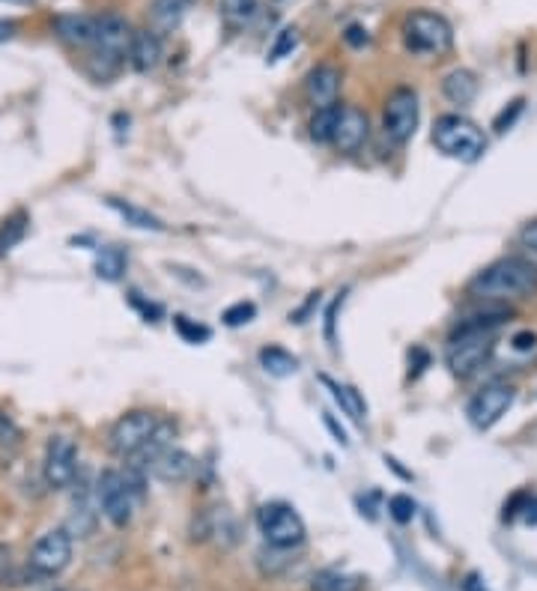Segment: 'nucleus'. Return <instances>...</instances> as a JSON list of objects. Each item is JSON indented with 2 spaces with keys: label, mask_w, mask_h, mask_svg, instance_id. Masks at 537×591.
Masks as SVG:
<instances>
[{
  "label": "nucleus",
  "mask_w": 537,
  "mask_h": 591,
  "mask_svg": "<svg viewBox=\"0 0 537 591\" xmlns=\"http://www.w3.org/2000/svg\"><path fill=\"white\" fill-rule=\"evenodd\" d=\"M433 144L442 156L457 162H478L487 153V135L463 114H442L433 126Z\"/></svg>",
  "instance_id": "nucleus-2"
},
{
  "label": "nucleus",
  "mask_w": 537,
  "mask_h": 591,
  "mask_svg": "<svg viewBox=\"0 0 537 591\" xmlns=\"http://www.w3.org/2000/svg\"><path fill=\"white\" fill-rule=\"evenodd\" d=\"M493 347H496V338L490 329H454L445 347V365L454 377L466 380L487 365V359L493 356Z\"/></svg>",
  "instance_id": "nucleus-4"
},
{
  "label": "nucleus",
  "mask_w": 537,
  "mask_h": 591,
  "mask_svg": "<svg viewBox=\"0 0 537 591\" xmlns=\"http://www.w3.org/2000/svg\"><path fill=\"white\" fill-rule=\"evenodd\" d=\"M129 302H132V305H135V308L144 314V320H156V317L162 314V308H159V305H150V302H144V299H141V293H129Z\"/></svg>",
  "instance_id": "nucleus-36"
},
{
  "label": "nucleus",
  "mask_w": 537,
  "mask_h": 591,
  "mask_svg": "<svg viewBox=\"0 0 537 591\" xmlns=\"http://www.w3.org/2000/svg\"><path fill=\"white\" fill-rule=\"evenodd\" d=\"M218 6H221V18L230 27H245L257 15L260 0H218Z\"/></svg>",
  "instance_id": "nucleus-26"
},
{
  "label": "nucleus",
  "mask_w": 537,
  "mask_h": 591,
  "mask_svg": "<svg viewBox=\"0 0 537 591\" xmlns=\"http://www.w3.org/2000/svg\"><path fill=\"white\" fill-rule=\"evenodd\" d=\"M174 329H177V335L185 344H206L212 338V329L209 326H203V323H197V320H191L185 314L174 317Z\"/></svg>",
  "instance_id": "nucleus-27"
},
{
  "label": "nucleus",
  "mask_w": 537,
  "mask_h": 591,
  "mask_svg": "<svg viewBox=\"0 0 537 591\" xmlns=\"http://www.w3.org/2000/svg\"><path fill=\"white\" fill-rule=\"evenodd\" d=\"M341 84H344V75H341L338 66L320 63L317 69H311L308 78H305V96L314 105V111L317 108H326V105H338Z\"/></svg>",
  "instance_id": "nucleus-13"
},
{
  "label": "nucleus",
  "mask_w": 537,
  "mask_h": 591,
  "mask_svg": "<svg viewBox=\"0 0 537 591\" xmlns=\"http://www.w3.org/2000/svg\"><path fill=\"white\" fill-rule=\"evenodd\" d=\"M323 421H326V427H329V430L335 433V439H338L341 445H350V436H347V430H344V427H341V424H338V421H335V418H332L329 412L323 415Z\"/></svg>",
  "instance_id": "nucleus-41"
},
{
  "label": "nucleus",
  "mask_w": 537,
  "mask_h": 591,
  "mask_svg": "<svg viewBox=\"0 0 537 591\" xmlns=\"http://www.w3.org/2000/svg\"><path fill=\"white\" fill-rule=\"evenodd\" d=\"M323 386L332 392V397L338 400V406L353 418V421H364L367 418V400L364 394L358 392L356 386H344V383H335L329 377H323Z\"/></svg>",
  "instance_id": "nucleus-22"
},
{
  "label": "nucleus",
  "mask_w": 537,
  "mask_h": 591,
  "mask_svg": "<svg viewBox=\"0 0 537 591\" xmlns=\"http://www.w3.org/2000/svg\"><path fill=\"white\" fill-rule=\"evenodd\" d=\"M257 317V305L254 302H233L230 308H224V314H221V323L224 326H230V329H239V326H245V323H251Z\"/></svg>",
  "instance_id": "nucleus-31"
},
{
  "label": "nucleus",
  "mask_w": 537,
  "mask_h": 591,
  "mask_svg": "<svg viewBox=\"0 0 537 591\" xmlns=\"http://www.w3.org/2000/svg\"><path fill=\"white\" fill-rule=\"evenodd\" d=\"M520 242H523V248H529L532 254H537V218L520 230Z\"/></svg>",
  "instance_id": "nucleus-38"
},
{
  "label": "nucleus",
  "mask_w": 537,
  "mask_h": 591,
  "mask_svg": "<svg viewBox=\"0 0 537 591\" xmlns=\"http://www.w3.org/2000/svg\"><path fill=\"white\" fill-rule=\"evenodd\" d=\"M370 138V120L367 114L356 108V105H347L341 108V120H338V129H335V147L347 156L358 153L364 147V141Z\"/></svg>",
  "instance_id": "nucleus-15"
},
{
  "label": "nucleus",
  "mask_w": 537,
  "mask_h": 591,
  "mask_svg": "<svg viewBox=\"0 0 537 591\" xmlns=\"http://www.w3.org/2000/svg\"><path fill=\"white\" fill-rule=\"evenodd\" d=\"M511 347H514L517 353H532V350H537V335L535 332H517V335L511 338Z\"/></svg>",
  "instance_id": "nucleus-35"
},
{
  "label": "nucleus",
  "mask_w": 537,
  "mask_h": 591,
  "mask_svg": "<svg viewBox=\"0 0 537 591\" xmlns=\"http://www.w3.org/2000/svg\"><path fill=\"white\" fill-rule=\"evenodd\" d=\"M54 33L72 48H93V42H96V15L63 12V15L54 18Z\"/></svg>",
  "instance_id": "nucleus-16"
},
{
  "label": "nucleus",
  "mask_w": 537,
  "mask_h": 591,
  "mask_svg": "<svg viewBox=\"0 0 537 591\" xmlns=\"http://www.w3.org/2000/svg\"><path fill=\"white\" fill-rule=\"evenodd\" d=\"M338 120H341V105H326V108H317L314 117H311V138L317 144H332L335 141V129H338Z\"/></svg>",
  "instance_id": "nucleus-23"
},
{
  "label": "nucleus",
  "mask_w": 537,
  "mask_h": 591,
  "mask_svg": "<svg viewBox=\"0 0 537 591\" xmlns=\"http://www.w3.org/2000/svg\"><path fill=\"white\" fill-rule=\"evenodd\" d=\"M132 24L117 15V12H105L96 15V42H93V63L102 66L99 78H108L120 69L123 57H129V45H132Z\"/></svg>",
  "instance_id": "nucleus-5"
},
{
  "label": "nucleus",
  "mask_w": 537,
  "mask_h": 591,
  "mask_svg": "<svg viewBox=\"0 0 537 591\" xmlns=\"http://www.w3.org/2000/svg\"><path fill=\"white\" fill-rule=\"evenodd\" d=\"M69 562H72V535L66 529L45 532L33 544L30 559H27V565L36 577H57L60 571L69 568Z\"/></svg>",
  "instance_id": "nucleus-11"
},
{
  "label": "nucleus",
  "mask_w": 537,
  "mask_h": 591,
  "mask_svg": "<svg viewBox=\"0 0 537 591\" xmlns=\"http://www.w3.org/2000/svg\"><path fill=\"white\" fill-rule=\"evenodd\" d=\"M21 442V430L18 424L0 409V445H18Z\"/></svg>",
  "instance_id": "nucleus-34"
},
{
  "label": "nucleus",
  "mask_w": 537,
  "mask_h": 591,
  "mask_svg": "<svg viewBox=\"0 0 537 591\" xmlns=\"http://www.w3.org/2000/svg\"><path fill=\"white\" fill-rule=\"evenodd\" d=\"M341 302H344V293H341V299L332 302V308H329V314H326V341H329L332 347H335V314H338Z\"/></svg>",
  "instance_id": "nucleus-39"
},
{
  "label": "nucleus",
  "mask_w": 537,
  "mask_h": 591,
  "mask_svg": "<svg viewBox=\"0 0 537 591\" xmlns=\"http://www.w3.org/2000/svg\"><path fill=\"white\" fill-rule=\"evenodd\" d=\"M3 3H15V6H30V3H36V0H3Z\"/></svg>",
  "instance_id": "nucleus-42"
},
{
  "label": "nucleus",
  "mask_w": 537,
  "mask_h": 591,
  "mask_svg": "<svg viewBox=\"0 0 537 591\" xmlns=\"http://www.w3.org/2000/svg\"><path fill=\"white\" fill-rule=\"evenodd\" d=\"M415 511H418V505H415V499L406 496V493H394V496L388 499V517H391L394 523H400V526L412 523Z\"/></svg>",
  "instance_id": "nucleus-32"
},
{
  "label": "nucleus",
  "mask_w": 537,
  "mask_h": 591,
  "mask_svg": "<svg viewBox=\"0 0 537 591\" xmlns=\"http://www.w3.org/2000/svg\"><path fill=\"white\" fill-rule=\"evenodd\" d=\"M78 475V445L69 436H51L45 445V460H42V478L48 490H66L72 487Z\"/></svg>",
  "instance_id": "nucleus-10"
},
{
  "label": "nucleus",
  "mask_w": 537,
  "mask_h": 591,
  "mask_svg": "<svg viewBox=\"0 0 537 591\" xmlns=\"http://www.w3.org/2000/svg\"><path fill=\"white\" fill-rule=\"evenodd\" d=\"M194 466H197V460H194L185 448L171 445V448H165L162 454H156V457L147 463L144 472H150L156 481H165V484H182V481H188V478L194 475Z\"/></svg>",
  "instance_id": "nucleus-14"
},
{
  "label": "nucleus",
  "mask_w": 537,
  "mask_h": 591,
  "mask_svg": "<svg viewBox=\"0 0 537 591\" xmlns=\"http://www.w3.org/2000/svg\"><path fill=\"white\" fill-rule=\"evenodd\" d=\"M514 400H517V389L511 383H490L469 400L466 415H469L472 427L490 430L493 424H499L505 418V412L514 406Z\"/></svg>",
  "instance_id": "nucleus-12"
},
{
  "label": "nucleus",
  "mask_w": 537,
  "mask_h": 591,
  "mask_svg": "<svg viewBox=\"0 0 537 591\" xmlns=\"http://www.w3.org/2000/svg\"><path fill=\"white\" fill-rule=\"evenodd\" d=\"M478 90H481V84H478V75L472 69H451L442 78V96L451 105H472Z\"/></svg>",
  "instance_id": "nucleus-18"
},
{
  "label": "nucleus",
  "mask_w": 537,
  "mask_h": 591,
  "mask_svg": "<svg viewBox=\"0 0 537 591\" xmlns=\"http://www.w3.org/2000/svg\"><path fill=\"white\" fill-rule=\"evenodd\" d=\"M159 421L162 418L156 412H150V409H132L126 415H120L111 424V430H108V448H111V454H117L123 460H132L150 442V436L156 433Z\"/></svg>",
  "instance_id": "nucleus-7"
},
{
  "label": "nucleus",
  "mask_w": 537,
  "mask_h": 591,
  "mask_svg": "<svg viewBox=\"0 0 537 591\" xmlns=\"http://www.w3.org/2000/svg\"><path fill=\"white\" fill-rule=\"evenodd\" d=\"M120 218H126V224H132V227H138V230H156V233H162L165 230V221L162 218H156L150 209H144V206H135V203H129V200H120V197H108L105 200Z\"/></svg>",
  "instance_id": "nucleus-20"
},
{
  "label": "nucleus",
  "mask_w": 537,
  "mask_h": 591,
  "mask_svg": "<svg viewBox=\"0 0 537 591\" xmlns=\"http://www.w3.org/2000/svg\"><path fill=\"white\" fill-rule=\"evenodd\" d=\"M257 529L263 535V541L275 550H293L305 544V520L299 517V511L287 502H266L257 511Z\"/></svg>",
  "instance_id": "nucleus-6"
},
{
  "label": "nucleus",
  "mask_w": 537,
  "mask_h": 591,
  "mask_svg": "<svg viewBox=\"0 0 537 591\" xmlns=\"http://www.w3.org/2000/svg\"><path fill=\"white\" fill-rule=\"evenodd\" d=\"M96 499L114 529H126L135 514V490L120 469H105L96 481Z\"/></svg>",
  "instance_id": "nucleus-8"
},
{
  "label": "nucleus",
  "mask_w": 537,
  "mask_h": 591,
  "mask_svg": "<svg viewBox=\"0 0 537 591\" xmlns=\"http://www.w3.org/2000/svg\"><path fill=\"white\" fill-rule=\"evenodd\" d=\"M27 224H30V218H27V212H24V209L12 212V215L0 224V257H6L12 248H18V245L24 242V236H27Z\"/></svg>",
  "instance_id": "nucleus-24"
},
{
  "label": "nucleus",
  "mask_w": 537,
  "mask_h": 591,
  "mask_svg": "<svg viewBox=\"0 0 537 591\" xmlns=\"http://www.w3.org/2000/svg\"><path fill=\"white\" fill-rule=\"evenodd\" d=\"M314 305H320V293H311V299H308L299 311H293V314H290V323H305V317L311 314V308H314Z\"/></svg>",
  "instance_id": "nucleus-40"
},
{
  "label": "nucleus",
  "mask_w": 537,
  "mask_h": 591,
  "mask_svg": "<svg viewBox=\"0 0 537 591\" xmlns=\"http://www.w3.org/2000/svg\"><path fill=\"white\" fill-rule=\"evenodd\" d=\"M162 57H165L162 36L153 33L150 27L147 30H135L132 45H129V63H132V69L141 72V75H147V72H153L162 63Z\"/></svg>",
  "instance_id": "nucleus-17"
},
{
  "label": "nucleus",
  "mask_w": 537,
  "mask_h": 591,
  "mask_svg": "<svg viewBox=\"0 0 537 591\" xmlns=\"http://www.w3.org/2000/svg\"><path fill=\"white\" fill-rule=\"evenodd\" d=\"M523 105H526V99H514V102H511V108H505V111L496 117L493 129H496V132H508V129L514 126V120L523 114Z\"/></svg>",
  "instance_id": "nucleus-33"
},
{
  "label": "nucleus",
  "mask_w": 537,
  "mask_h": 591,
  "mask_svg": "<svg viewBox=\"0 0 537 591\" xmlns=\"http://www.w3.org/2000/svg\"><path fill=\"white\" fill-rule=\"evenodd\" d=\"M296 48H299V30H296V27H284V30L275 36L272 48H269V63L284 60V57H287V54H293Z\"/></svg>",
  "instance_id": "nucleus-30"
},
{
  "label": "nucleus",
  "mask_w": 537,
  "mask_h": 591,
  "mask_svg": "<svg viewBox=\"0 0 537 591\" xmlns=\"http://www.w3.org/2000/svg\"><path fill=\"white\" fill-rule=\"evenodd\" d=\"M403 45L418 57H442L454 48V27L445 15L415 9L403 18Z\"/></svg>",
  "instance_id": "nucleus-3"
},
{
  "label": "nucleus",
  "mask_w": 537,
  "mask_h": 591,
  "mask_svg": "<svg viewBox=\"0 0 537 591\" xmlns=\"http://www.w3.org/2000/svg\"><path fill=\"white\" fill-rule=\"evenodd\" d=\"M523 517V523L537 526V496L532 493H517L508 505H505V520Z\"/></svg>",
  "instance_id": "nucleus-28"
},
{
  "label": "nucleus",
  "mask_w": 537,
  "mask_h": 591,
  "mask_svg": "<svg viewBox=\"0 0 537 591\" xmlns=\"http://www.w3.org/2000/svg\"><path fill=\"white\" fill-rule=\"evenodd\" d=\"M418 120H421V105H418V93L412 87H397L391 90V96L385 99V114H382V129L385 138L397 147L409 144L418 132Z\"/></svg>",
  "instance_id": "nucleus-9"
},
{
  "label": "nucleus",
  "mask_w": 537,
  "mask_h": 591,
  "mask_svg": "<svg viewBox=\"0 0 537 591\" xmlns=\"http://www.w3.org/2000/svg\"><path fill=\"white\" fill-rule=\"evenodd\" d=\"M123 272H126V251L123 248H99L96 251V275L102 278V281H120L123 278Z\"/></svg>",
  "instance_id": "nucleus-25"
},
{
  "label": "nucleus",
  "mask_w": 537,
  "mask_h": 591,
  "mask_svg": "<svg viewBox=\"0 0 537 591\" xmlns=\"http://www.w3.org/2000/svg\"><path fill=\"white\" fill-rule=\"evenodd\" d=\"M191 3L194 0H153V6H150V30L159 33V36L174 33L182 24L185 12L191 9Z\"/></svg>",
  "instance_id": "nucleus-19"
},
{
  "label": "nucleus",
  "mask_w": 537,
  "mask_h": 591,
  "mask_svg": "<svg viewBox=\"0 0 537 591\" xmlns=\"http://www.w3.org/2000/svg\"><path fill=\"white\" fill-rule=\"evenodd\" d=\"M344 39H347V45H353V48H364V45L370 42V36H367V30H364L361 24H350L347 33H344Z\"/></svg>",
  "instance_id": "nucleus-37"
},
{
  "label": "nucleus",
  "mask_w": 537,
  "mask_h": 591,
  "mask_svg": "<svg viewBox=\"0 0 537 591\" xmlns=\"http://www.w3.org/2000/svg\"><path fill=\"white\" fill-rule=\"evenodd\" d=\"M260 368L269 374V377H278V380H287L299 371V359L284 350V347H263L260 350Z\"/></svg>",
  "instance_id": "nucleus-21"
},
{
  "label": "nucleus",
  "mask_w": 537,
  "mask_h": 591,
  "mask_svg": "<svg viewBox=\"0 0 537 591\" xmlns=\"http://www.w3.org/2000/svg\"><path fill=\"white\" fill-rule=\"evenodd\" d=\"M469 293L481 299H529L537 293V266L526 257H502L469 281Z\"/></svg>",
  "instance_id": "nucleus-1"
},
{
  "label": "nucleus",
  "mask_w": 537,
  "mask_h": 591,
  "mask_svg": "<svg viewBox=\"0 0 537 591\" xmlns=\"http://www.w3.org/2000/svg\"><path fill=\"white\" fill-rule=\"evenodd\" d=\"M314 591H356L358 580L350 577V574H341V571H323L314 577Z\"/></svg>",
  "instance_id": "nucleus-29"
}]
</instances>
